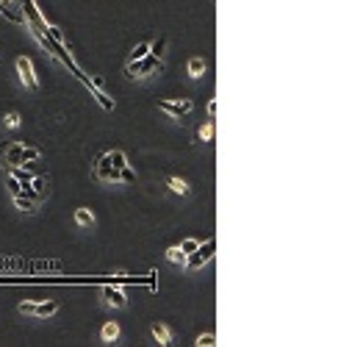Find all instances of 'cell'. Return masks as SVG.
Masks as SVG:
<instances>
[{"instance_id":"6da1fadb","label":"cell","mask_w":352,"mask_h":347,"mask_svg":"<svg viewBox=\"0 0 352 347\" xmlns=\"http://www.w3.org/2000/svg\"><path fill=\"white\" fill-rule=\"evenodd\" d=\"M214 253H216V239L200 242V247H197V250L186 256V261H183V267L189 269V272H194V269H203V267L208 264V261L214 259Z\"/></svg>"},{"instance_id":"7a4b0ae2","label":"cell","mask_w":352,"mask_h":347,"mask_svg":"<svg viewBox=\"0 0 352 347\" xmlns=\"http://www.w3.org/2000/svg\"><path fill=\"white\" fill-rule=\"evenodd\" d=\"M95 178H100V181H105V183H122L120 181V170L105 158V153L103 156H97V164H95Z\"/></svg>"},{"instance_id":"3957f363","label":"cell","mask_w":352,"mask_h":347,"mask_svg":"<svg viewBox=\"0 0 352 347\" xmlns=\"http://www.w3.org/2000/svg\"><path fill=\"white\" fill-rule=\"evenodd\" d=\"M14 64H17V72H20V81H22V84H25L28 89H39V81H36V72H34V64H31V59H28V56H17V61H14Z\"/></svg>"},{"instance_id":"277c9868","label":"cell","mask_w":352,"mask_h":347,"mask_svg":"<svg viewBox=\"0 0 352 347\" xmlns=\"http://www.w3.org/2000/svg\"><path fill=\"white\" fill-rule=\"evenodd\" d=\"M191 108H194L191 100H164L161 103V111H166L169 117H175V120H181V117L191 114Z\"/></svg>"},{"instance_id":"5b68a950","label":"cell","mask_w":352,"mask_h":347,"mask_svg":"<svg viewBox=\"0 0 352 347\" xmlns=\"http://www.w3.org/2000/svg\"><path fill=\"white\" fill-rule=\"evenodd\" d=\"M103 297H105V303L114 305V308H125L128 305V297H125V292L117 286H105L103 289Z\"/></svg>"},{"instance_id":"8992f818","label":"cell","mask_w":352,"mask_h":347,"mask_svg":"<svg viewBox=\"0 0 352 347\" xmlns=\"http://www.w3.org/2000/svg\"><path fill=\"white\" fill-rule=\"evenodd\" d=\"M139 64H142V78L155 75V72H161L164 69V61L158 59V56H150V53H147L145 59H139Z\"/></svg>"},{"instance_id":"52a82bcc","label":"cell","mask_w":352,"mask_h":347,"mask_svg":"<svg viewBox=\"0 0 352 347\" xmlns=\"http://www.w3.org/2000/svg\"><path fill=\"white\" fill-rule=\"evenodd\" d=\"M3 158H6V164L9 167L22 164V142H11L9 148H6V153H3Z\"/></svg>"},{"instance_id":"ba28073f","label":"cell","mask_w":352,"mask_h":347,"mask_svg":"<svg viewBox=\"0 0 352 347\" xmlns=\"http://www.w3.org/2000/svg\"><path fill=\"white\" fill-rule=\"evenodd\" d=\"M166 186H169L172 195H181V197H186V195L191 192L189 183L183 181V178H175V175H169V178H166Z\"/></svg>"},{"instance_id":"9c48e42d","label":"cell","mask_w":352,"mask_h":347,"mask_svg":"<svg viewBox=\"0 0 352 347\" xmlns=\"http://www.w3.org/2000/svg\"><path fill=\"white\" fill-rule=\"evenodd\" d=\"M6 175H11V178H17V181L22 183V186L34 181V173H31V170H25L22 164H20V167H6Z\"/></svg>"},{"instance_id":"30bf717a","label":"cell","mask_w":352,"mask_h":347,"mask_svg":"<svg viewBox=\"0 0 352 347\" xmlns=\"http://www.w3.org/2000/svg\"><path fill=\"white\" fill-rule=\"evenodd\" d=\"M153 336L158 345H172L175 339H172V330L166 328V325H153Z\"/></svg>"},{"instance_id":"8fae6325","label":"cell","mask_w":352,"mask_h":347,"mask_svg":"<svg viewBox=\"0 0 352 347\" xmlns=\"http://www.w3.org/2000/svg\"><path fill=\"white\" fill-rule=\"evenodd\" d=\"M75 222L81 228H95V214H92L89 208H78L75 211Z\"/></svg>"},{"instance_id":"7c38bea8","label":"cell","mask_w":352,"mask_h":347,"mask_svg":"<svg viewBox=\"0 0 352 347\" xmlns=\"http://www.w3.org/2000/svg\"><path fill=\"white\" fill-rule=\"evenodd\" d=\"M117 336H120V325H117V322H105L103 330H100V339L111 345V342H117Z\"/></svg>"},{"instance_id":"4fadbf2b","label":"cell","mask_w":352,"mask_h":347,"mask_svg":"<svg viewBox=\"0 0 352 347\" xmlns=\"http://www.w3.org/2000/svg\"><path fill=\"white\" fill-rule=\"evenodd\" d=\"M56 311H59V303H53V300H47V303H34L36 317H53Z\"/></svg>"},{"instance_id":"5bb4252c","label":"cell","mask_w":352,"mask_h":347,"mask_svg":"<svg viewBox=\"0 0 352 347\" xmlns=\"http://www.w3.org/2000/svg\"><path fill=\"white\" fill-rule=\"evenodd\" d=\"M14 206H17L20 211H25V214H34V211H36V206H39V203H34V200L22 197V195H14Z\"/></svg>"},{"instance_id":"9a60e30c","label":"cell","mask_w":352,"mask_h":347,"mask_svg":"<svg viewBox=\"0 0 352 347\" xmlns=\"http://www.w3.org/2000/svg\"><path fill=\"white\" fill-rule=\"evenodd\" d=\"M0 11H3V17H9L11 22H17V25H25V14H20V11H14L11 6H6V3H0Z\"/></svg>"},{"instance_id":"2e32d148","label":"cell","mask_w":352,"mask_h":347,"mask_svg":"<svg viewBox=\"0 0 352 347\" xmlns=\"http://www.w3.org/2000/svg\"><path fill=\"white\" fill-rule=\"evenodd\" d=\"M105 158H108V161H111L117 170H122V167L128 164V156H125L122 150H111V153H105Z\"/></svg>"},{"instance_id":"e0dca14e","label":"cell","mask_w":352,"mask_h":347,"mask_svg":"<svg viewBox=\"0 0 352 347\" xmlns=\"http://www.w3.org/2000/svg\"><path fill=\"white\" fill-rule=\"evenodd\" d=\"M42 158V150L39 148H25L22 145V164H31V161H39Z\"/></svg>"},{"instance_id":"ac0fdd59","label":"cell","mask_w":352,"mask_h":347,"mask_svg":"<svg viewBox=\"0 0 352 347\" xmlns=\"http://www.w3.org/2000/svg\"><path fill=\"white\" fill-rule=\"evenodd\" d=\"M166 259H169V264H181V267H183V261H186V253H183L181 247L175 244V247H169V250H166Z\"/></svg>"},{"instance_id":"d6986e66","label":"cell","mask_w":352,"mask_h":347,"mask_svg":"<svg viewBox=\"0 0 352 347\" xmlns=\"http://www.w3.org/2000/svg\"><path fill=\"white\" fill-rule=\"evenodd\" d=\"M203 72H206V61H203V59H191L189 61V75H191V78H200Z\"/></svg>"},{"instance_id":"ffe728a7","label":"cell","mask_w":352,"mask_h":347,"mask_svg":"<svg viewBox=\"0 0 352 347\" xmlns=\"http://www.w3.org/2000/svg\"><path fill=\"white\" fill-rule=\"evenodd\" d=\"M147 53H150V42H139L133 50H130V61H139V59H145Z\"/></svg>"},{"instance_id":"44dd1931","label":"cell","mask_w":352,"mask_h":347,"mask_svg":"<svg viewBox=\"0 0 352 347\" xmlns=\"http://www.w3.org/2000/svg\"><path fill=\"white\" fill-rule=\"evenodd\" d=\"M95 97H97V103L103 106L105 111H114V100H111L108 95H105L103 89H95Z\"/></svg>"},{"instance_id":"7402d4cb","label":"cell","mask_w":352,"mask_h":347,"mask_svg":"<svg viewBox=\"0 0 352 347\" xmlns=\"http://www.w3.org/2000/svg\"><path fill=\"white\" fill-rule=\"evenodd\" d=\"M31 186H34L42 197H47V178L44 175H34V181H31Z\"/></svg>"},{"instance_id":"603a6c76","label":"cell","mask_w":352,"mask_h":347,"mask_svg":"<svg viewBox=\"0 0 352 347\" xmlns=\"http://www.w3.org/2000/svg\"><path fill=\"white\" fill-rule=\"evenodd\" d=\"M164 47H166V36H158V39L150 44V56H158V59H161V56H164Z\"/></svg>"},{"instance_id":"cb8c5ba5","label":"cell","mask_w":352,"mask_h":347,"mask_svg":"<svg viewBox=\"0 0 352 347\" xmlns=\"http://www.w3.org/2000/svg\"><path fill=\"white\" fill-rule=\"evenodd\" d=\"M211 136H214V122H206V125H200V128H197V139H200V142H203V139L208 142Z\"/></svg>"},{"instance_id":"d4e9b609","label":"cell","mask_w":352,"mask_h":347,"mask_svg":"<svg viewBox=\"0 0 352 347\" xmlns=\"http://www.w3.org/2000/svg\"><path fill=\"white\" fill-rule=\"evenodd\" d=\"M125 75H128V78H142V64H139V61H128Z\"/></svg>"},{"instance_id":"484cf974","label":"cell","mask_w":352,"mask_h":347,"mask_svg":"<svg viewBox=\"0 0 352 347\" xmlns=\"http://www.w3.org/2000/svg\"><path fill=\"white\" fill-rule=\"evenodd\" d=\"M178 247H181V250L186 253V256H189V253H194V250L200 247V242H197V239H183V242L178 244Z\"/></svg>"},{"instance_id":"4316f807","label":"cell","mask_w":352,"mask_h":347,"mask_svg":"<svg viewBox=\"0 0 352 347\" xmlns=\"http://www.w3.org/2000/svg\"><path fill=\"white\" fill-rule=\"evenodd\" d=\"M197 345H200V347H214V345H216V336H214V333H200V336H197Z\"/></svg>"},{"instance_id":"83f0119b","label":"cell","mask_w":352,"mask_h":347,"mask_svg":"<svg viewBox=\"0 0 352 347\" xmlns=\"http://www.w3.org/2000/svg\"><path fill=\"white\" fill-rule=\"evenodd\" d=\"M6 186H9L11 197H14V195H20V189H22V183H20L17 178H11V175H6Z\"/></svg>"},{"instance_id":"f1b7e54d","label":"cell","mask_w":352,"mask_h":347,"mask_svg":"<svg viewBox=\"0 0 352 347\" xmlns=\"http://www.w3.org/2000/svg\"><path fill=\"white\" fill-rule=\"evenodd\" d=\"M120 181H125V183H133V181H136V173H133V170H130V167L125 164V167H122V170H120Z\"/></svg>"},{"instance_id":"f546056e","label":"cell","mask_w":352,"mask_h":347,"mask_svg":"<svg viewBox=\"0 0 352 347\" xmlns=\"http://www.w3.org/2000/svg\"><path fill=\"white\" fill-rule=\"evenodd\" d=\"M6 128H20V114L17 111L6 114Z\"/></svg>"},{"instance_id":"4dcf8cb0","label":"cell","mask_w":352,"mask_h":347,"mask_svg":"<svg viewBox=\"0 0 352 347\" xmlns=\"http://www.w3.org/2000/svg\"><path fill=\"white\" fill-rule=\"evenodd\" d=\"M20 311H22V314H34V300H25V303H20Z\"/></svg>"},{"instance_id":"1f68e13d","label":"cell","mask_w":352,"mask_h":347,"mask_svg":"<svg viewBox=\"0 0 352 347\" xmlns=\"http://www.w3.org/2000/svg\"><path fill=\"white\" fill-rule=\"evenodd\" d=\"M216 111H219V103H216V100H211V103H208V117L214 120V117H216Z\"/></svg>"},{"instance_id":"d6a6232c","label":"cell","mask_w":352,"mask_h":347,"mask_svg":"<svg viewBox=\"0 0 352 347\" xmlns=\"http://www.w3.org/2000/svg\"><path fill=\"white\" fill-rule=\"evenodd\" d=\"M0 3H6V6H11V3H14V0H0Z\"/></svg>"}]
</instances>
